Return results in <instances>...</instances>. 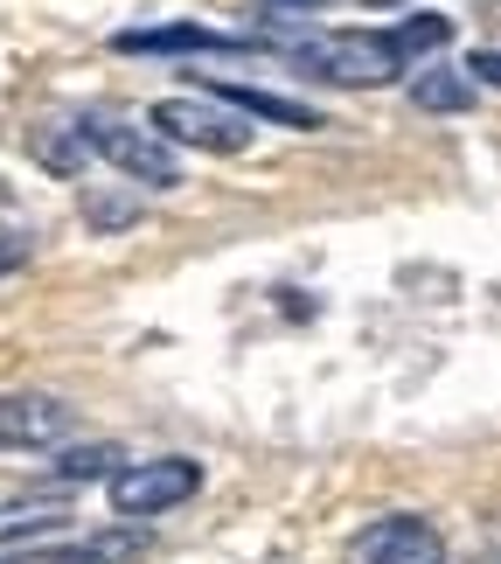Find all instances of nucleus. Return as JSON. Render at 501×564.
<instances>
[{
  "instance_id": "nucleus-1",
  "label": "nucleus",
  "mask_w": 501,
  "mask_h": 564,
  "mask_svg": "<svg viewBox=\"0 0 501 564\" xmlns=\"http://www.w3.org/2000/svg\"><path fill=\"white\" fill-rule=\"evenodd\" d=\"M307 77L320 84H348V91H369V84H397V50L377 29H341V35H299L286 50Z\"/></svg>"
},
{
  "instance_id": "nucleus-2",
  "label": "nucleus",
  "mask_w": 501,
  "mask_h": 564,
  "mask_svg": "<svg viewBox=\"0 0 501 564\" xmlns=\"http://www.w3.org/2000/svg\"><path fill=\"white\" fill-rule=\"evenodd\" d=\"M77 133H84V147H91L98 161H112L126 182H140V188H182V161H174V147L154 133V126H133V119H119V112H91V119H77Z\"/></svg>"
},
{
  "instance_id": "nucleus-3",
  "label": "nucleus",
  "mask_w": 501,
  "mask_h": 564,
  "mask_svg": "<svg viewBox=\"0 0 501 564\" xmlns=\"http://www.w3.org/2000/svg\"><path fill=\"white\" fill-rule=\"evenodd\" d=\"M146 126L167 140V147H203V154H244L251 147V126L244 112H230V105H216L209 91L203 98H161Z\"/></svg>"
},
{
  "instance_id": "nucleus-4",
  "label": "nucleus",
  "mask_w": 501,
  "mask_h": 564,
  "mask_svg": "<svg viewBox=\"0 0 501 564\" xmlns=\"http://www.w3.org/2000/svg\"><path fill=\"white\" fill-rule=\"evenodd\" d=\"M203 488V467L182 460V453H167V460H133L112 474V516L119 523H146V516H167L174 502H188V495Z\"/></svg>"
},
{
  "instance_id": "nucleus-5",
  "label": "nucleus",
  "mask_w": 501,
  "mask_h": 564,
  "mask_svg": "<svg viewBox=\"0 0 501 564\" xmlns=\"http://www.w3.org/2000/svg\"><path fill=\"white\" fill-rule=\"evenodd\" d=\"M348 564H446V536L425 516H377L369 530H356Z\"/></svg>"
},
{
  "instance_id": "nucleus-6",
  "label": "nucleus",
  "mask_w": 501,
  "mask_h": 564,
  "mask_svg": "<svg viewBox=\"0 0 501 564\" xmlns=\"http://www.w3.org/2000/svg\"><path fill=\"white\" fill-rule=\"evenodd\" d=\"M70 425H77V411L50 398V390H8L0 398V446H14V453H50L70 440Z\"/></svg>"
},
{
  "instance_id": "nucleus-7",
  "label": "nucleus",
  "mask_w": 501,
  "mask_h": 564,
  "mask_svg": "<svg viewBox=\"0 0 501 564\" xmlns=\"http://www.w3.org/2000/svg\"><path fill=\"white\" fill-rule=\"evenodd\" d=\"M119 50L126 56H244L251 42L216 35V29H195V21H174V29H126Z\"/></svg>"
},
{
  "instance_id": "nucleus-8",
  "label": "nucleus",
  "mask_w": 501,
  "mask_h": 564,
  "mask_svg": "<svg viewBox=\"0 0 501 564\" xmlns=\"http://www.w3.org/2000/svg\"><path fill=\"white\" fill-rule=\"evenodd\" d=\"M209 98L216 105H230V112H244V119H272V126H293V133H320V119L314 105H299V98H279V91H251V84H209Z\"/></svg>"
},
{
  "instance_id": "nucleus-9",
  "label": "nucleus",
  "mask_w": 501,
  "mask_h": 564,
  "mask_svg": "<svg viewBox=\"0 0 501 564\" xmlns=\"http://www.w3.org/2000/svg\"><path fill=\"white\" fill-rule=\"evenodd\" d=\"M70 530V502L56 495H21V502H0V551L8 544H35V536Z\"/></svg>"
},
{
  "instance_id": "nucleus-10",
  "label": "nucleus",
  "mask_w": 501,
  "mask_h": 564,
  "mask_svg": "<svg viewBox=\"0 0 501 564\" xmlns=\"http://www.w3.org/2000/svg\"><path fill=\"white\" fill-rule=\"evenodd\" d=\"M29 154L50 167L56 182H77V175H84V161H91V147H84L77 119H42L35 133H29Z\"/></svg>"
},
{
  "instance_id": "nucleus-11",
  "label": "nucleus",
  "mask_w": 501,
  "mask_h": 564,
  "mask_svg": "<svg viewBox=\"0 0 501 564\" xmlns=\"http://www.w3.org/2000/svg\"><path fill=\"white\" fill-rule=\"evenodd\" d=\"M411 105H418V112H467L473 77L453 70V63H418V70H411Z\"/></svg>"
},
{
  "instance_id": "nucleus-12",
  "label": "nucleus",
  "mask_w": 501,
  "mask_h": 564,
  "mask_svg": "<svg viewBox=\"0 0 501 564\" xmlns=\"http://www.w3.org/2000/svg\"><path fill=\"white\" fill-rule=\"evenodd\" d=\"M453 42V21L446 14H404L397 29H390V50H397V63L411 70V63H425V56H439Z\"/></svg>"
},
{
  "instance_id": "nucleus-13",
  "label": "nucleus",
  "mask_w": 501,
  "mask_h": 564,
  "mask_svg": "<svg viewBox=\"0 0 501 564\" xmlns=\"http://www.w3.org/2000/svg\"><path fill=\"white\" fill-rule=\"evenodd\" d=\"M119 460H126L119 446H63L50 460V481L77 488V481H98V474H119Z\"/></svg>"
},
{
  "instance_id": "nucleus-14",
  "label": "nucleus",
  "mask_w": 501,
  "mask_h": 564,
  "mask_svg": "<svg viewBox=\"0 0 501 564\" xmlns=\"http://www.w3.org/2000/svg\"><path fill=\"white\" fill-rule=\"evenodd\" d=\"M84 224L91 230H126V224H140V203L133 195H112V188H84Z\"/></svg>"
},
{
  "instance_id": "nucleus-15",
  "label": "nucleus",
  "mask_w": 501,
  "mask_h": 564,
  "mask_svg": "<svg viewBox=\"0 0 501 564\" xmlns=\"http://www.w3.org/2000/svg\"><path fill=\"white\" fill-rule=\"evenodd\" d=\"M29 258H35V237L21 230V224H0V279H8V272H21Z\"/></svg>"
},
{
  "instance_id": "nucleus-16",
  "label": "nucleus",
  "mask_w": 501,
  "mask_h": 564,
  "mask_svg": "<svg viewBox=\"0 0 501 564\" xmlns=\"http://www.w3.org/2000/svg\"><path fill=\"white\" fill-rule=\"evenodd\" d=\"M467 77L473 84H501V50H473L467 56Z\"/></svg>"
},
{
  "instance_id": "nucleus-17",
  "label": "nucleus",
  "mask_w": 501,
  "mask_h": 564,
  "mask_svg": "<svg viewBox=\"0 0 501 564\" xmlns=\"http://www.w3.org/2000/svg\"><path fill=\"white\" fill-rule=\"evenodd\" d=\"M286 14H314V8H328V0H279Z\"/></svg>"
},
{
  "instance_id": "nucleus-18",
  "label": "nucleus",
  "mask_w": 501,
  "mask_h": 564,
  "mask_svg": "<svg viewBox=\"0 0 501 564\" xmlns=\"http://www.w3.org/2000/svg\"><path fill=\"white\" fill-rule=\"evenodd\" d=\"M362 8H404V0H362Z\"/></svg>"
},
{
  "instance_id": "nucleus-19",
  "label": "nucleus",
  "mask_w": 501,
  "mask_h": 564,
  "mask_svg": "<svg viewBox=\"0 0 501 564\" xmlns=\"http://www.w3.org/2000/svg\"><path fill=\"white\" fill-rule=\"evenodd\" d=\"M473 564H501V551H481V557H473Z\"/></svg>"
}]
</instances>
